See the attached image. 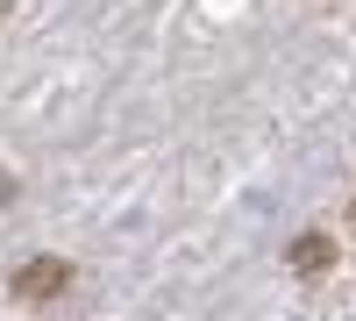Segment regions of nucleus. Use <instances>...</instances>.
I'll return each instance as SVG.
<instances>
[{"label": "nucleus", "mask_w": 356, "mask_h": 321, "mask_svg": "<svg viewBox=\"0 0 356 321\" xmlns=\"http://www.w3.org/2000/svg\"><path fill=\"white\" fill-rule=\"evenodd\" d=\"M72 285V265L65 257H29V265H15V279H8V293L22 300V307H43V300H57Z\"/></svg>", "instance_id": "f257e3e1"}, {"label": "nucleus", "mask_w": 356, "mask_h": 321, "mask_svg": "<svg viewBox=\"0 0 356 321\" xmlns=\"http://www.w3.org/2000/svg\"><path fill=\"white\" fill-rule=\"evenodd\" d=\"M285 265L300 272V279H321V272H335V236H328V228H307V236L292 243V257H285Z\"/></svg>", "instance_id": "f03ea898"}]
</instances>
